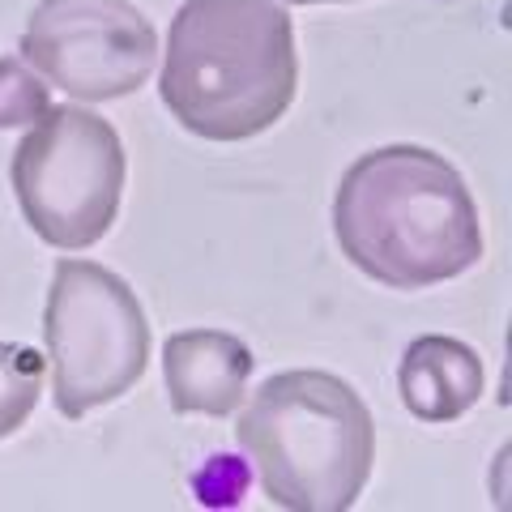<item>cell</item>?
I'll return each mask as SVG.
<instances>
[{
    "label": "cell",
    "mask_w": 512,
    "mask_h": 512,
    "mask_svg": "<svg viewBox=\"0 0 512 512\" xmlns=\"http://www.w3.org/2000/svg\"><path fill=\"white\" fill-rule=\"evenodd\" d=\"M333 239L363 278L427 291L483 261V222L461 171L427 146L359 154L333 192Z\"/></svg>",
    "instance_id": "6da1fadb"
},
{
    "label": "cell",
    "mask_w": 512,
    "mask_h": 512,
    "mask_svg": "<svg viewBox=\"0 0 512 512\" xmlns=\"http://www.w3.org/2000/svg\"><path fill=\"white\" fill-rule=\"evenodd\" d=\"M163 56L158 94L201 141L261 137L299 90L295 26L282 0H184Z\"/></svg>",
    "instance_id": "7a4b0ae2"
},
{
    "label": "cell",
    "mask_w": 512,
    "mask_h": 512,
    "mask_svg": "<svg viewBox=\"0 0 512 512\" xmlns=\"http://www.w3.org/2000/svg\"><path fill=\"white\" fill-rule=\"evenodd\" d=\"M235 440L269 504L291 512H346L376 461L372 410L355 384L320 367L269 376L239 410Z\"/></svg>",
    "instance_id": "3957f363"
},
{
    "label": "cell",
    "mask_w": 512,
    "mask_h": 512,
    "mask_svg": "<svg viewBox=\"0 0 512 512\" xmlns=\"http://www.w3.org/2000/svg\"><path fill=\"white\" fill-rule=\"evenodd\" d=\"M43 342L56 410L64 419H86L146 376L150 320L120 274L64 256L47 286Z\"/></svg>",
    "instance_id": "277c9868"
},
{
    "label": "cell",
    "mask_w": 512,
    "mask_h": 512,
    "mask_svg": "<svg viewBox=\"0 0 512 512\" xmlns=\"http://www.w3.org/2000/svg\"><path fill=\"white\" fill-rule=\"evenodd\" d=\"M124 175L120 133L90 107H47L18 141L9 167L30 231L60 252L94 248L111 231Z\"/></svg>",
    "instance_id": "5b68a950"
},
{
    "label": "cell",
    "mask_w": 512,
    "mask_h": 512,
    "mask_svg": "<svg viewBox=\"0 0 512 512\" xmlns=\"http://www.w3.org/2000/svg\"><path fill=\"white\" fill-rule=\"evenodd\" d=\"M22 60L82 103H111L154 73L158 35L133 0H39L22 30Z\"/></svg>",
    "instance_id": "8992f818"
},
{
    "label": "cell",
    "mask_w": 512,
    "mask_h": 512,
    "mask_svg": "<svg viewBox=\"0 0 512 512\" xmlns=\"http://www.w3.org/2000/svg\"><path fill=\"white\" fill-rule=\"evenodd\" d=\"M252 350L222 329H184L163 346V380L175 414L227 419L239 410L252 376Z\"/></svg>",
    "instance_id": "52a82bcc"
},
{
    "label": "cell",
    "mask_w": 512,
    "mask_h": 512,
    "mask_svg": "<svg viewBox=\"0 0 512 512\" xmlns=\"http://www.w3.org/2000/svg\"><path fill=\"white\" fill-rule=\"evenodd\" d=\"M397 389H402V406L419 423H457L483 397V359L461 338L423 333L406 346Z\"/></svg>",
    "instance_id": "ba28073f"
},
{
    "label": "cell",
    "mask_w": 512,
    "mask_h": 512,
    "mask_svg": "<svg viewBox=\"0 0 512 512\" xmlns=\"http://www.w3.org/2000/svg\"><path fill=\"white\" fill-rule=\"evenodd\" d=\"M47 359L22 342H0V440L13 436L35 414L43 397Z\"/></svg>",
    "instance_id": "9c48e42d"
},
{
    "label": "cell",
    "mask_w": 512,
    "mask_h": 512,
    "mask_svg": "<svg viewBox=\"0 0 512 512\" xmlns=\"http://www.w3.org/2000/svg\"><path fill=\"white\" fill-rule=\"evenodd\" d=\"M52 107L47 82L18 56H0V128H26Z\"/></svg>",
    "instance_id": "30bf717a"
},
{
    "label": "cell",
    "mask_w": 512,
    "mask_h": 512,
    "mask_svg": "<svg viewBox=\"0 0 512 512\" xmlns=\"http://www.w3.org/2000/svg\"><path fill=\"white\" fill-rule=\"evenodd\" d=\"M282 5H346V0H282Z\"/></svg>",
    "instance_id": "8fae6325"
}]
</instances>
